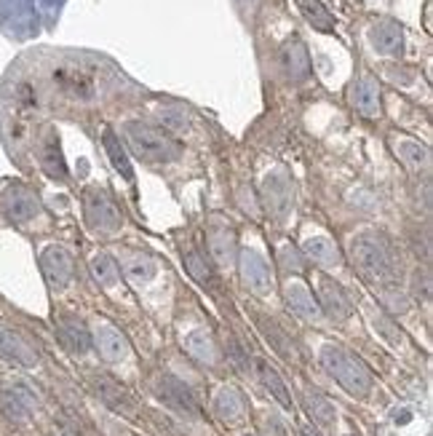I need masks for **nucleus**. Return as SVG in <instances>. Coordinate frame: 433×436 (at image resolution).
Segmentation results:
<instances>
[{
	"mask_svg": "<svg viewBox=\"0 0 433 436\" xmlns=\"http://www.w3.org/2000/svg\"><path fill=\"white\" fill-rule=\"evenodd\" d=\"M350 257H353V265L359 270L361 276L372 284H393L396 279V263H393V255L391 249L385 246L383 239L377 236H356L350 241Z\"/></svg>",
	"mask_w": 433,
	"mask_h": 436,
	"instance_id": "f257e3e1",
	"label": "nucleus"
},
{
	"mask_svg": "<svg viewBox=\"0 0 433 436\" xmlns=\"http://www.w3.org/2000/svg\"><path fill=\"white\" fill-rule=\"evenodd\" d=\"M126 139L132 145L134 156L147 161V164H168L174 158H180L182 145L166 132L150 123L132 121L126 126Z\"/></svg>",
	"mask_w": 433,
	"mask_h": 436,
	"instance_id": "f03ea898",
	"label": "nucleus"
},
{
	"mask_svg": "<svg viewBox=\"0 0 433 436\" xmlns=\"http://www.w3.org/2000/svg\"><path fill=\"white\" fill-rule=\"evenodd\" d=\"M321 362H324L326 372L335 377L340 386L348 391L350 396H366L372 388V375L364 367V362H359L353 353H348L340 345H324L321 351Z\"/></svg>",
	"mask_w": 433,
	"mask_h": 436,
	"instance_id": "7ed1b4c3",
	"label": "nucleus"
},
{
	"mask_svg": "<svg viewBox=\"0 0 433 436\" xmlns=\"http://www.w3.org/2000/svg\"><path fill=\"white\" fill-rule=\"evenodd\" d=\"M156 394L158 399L166 404L168 410H174L177 415H182V418H190V420H195L198 415H201V410H198V401H195V396H192V391L182 380H177L174 375H161L156 383Z\"/></svg>",
	"mask_w": 433,
	"mask_h": 436,
	"instance_id": "20e7f679",
	"label": "nucleus"
},
{
	"mask_svg": "<svg viewBox=\"0 0 433 436\" xmlns=\"http://www.w3.org/2000/svg\"><path fill=\"white\" fill-rule=\"evenodd\" d=\"M241 276L246 281V287L257 294H267L273 292V273L270 265L265 263V257L254 249H243L241 252Z\"/></svg>",
	"mask_w": 433,
	"mask_h": 436,
	"instance_id": "39448f33",
	"label": "nucleus"
},
{
	"mask_svg": "<svg viewBox=\"0 0 433 436\" xmlns=\"http://www.w3.org/2000/svg\"><path fill=\"white\" fill-rule=\"evenodd\" d=\"M86 217L91 222V228L102 233H115L120 228L118 206L112 204L105 193H99V190L88 193V198H86Z\"/></svg>",
	"mask_w": 433,
	"mask_h": 436,
	"instance_id": "423d86ee",
	"label": "nucleus"
},
{
	"mask_svg": "<svg viewBox=\"0 0 433 436\" xmlns=\"http://www.w3.org/2000/svg\"><path fill=\"white\" fill-rule=\"evenodd\" d=\"M54 84L59 86L62 91L70 99H78V102H91L96 97V86L94 78L78 67H59L54 70Z\"/></svg>",
	"mask_w": 433,
	"mask_h": 436,
	"instance_id": "0eeeda50",
	"label": "nucleus"
},
{
	"mask_svg": "<svg viewBox=\"0 0 433 436\" xmlns=\"http://www.w3.org/2000/svg\"><path fill=\"white\" fill-rule=\"evenodd\" d=\"M40 268L43 276L54 289H64L72 279V260L62 246H46V252L40 255Z\"/></svg>",
	"mask_w": 433,
	"mask_h": 436,
	"instance_id": "6e6552de",
	"label": "nucleus"
},
{
	"mask_svg": "<svg viewBox=\"0 0 433 436\" xmlns=\"http://www.w3.org/2000/svg\"><path fill=\"white\" fill-rule=\"evenodd\" d=\"M91 386H94L96 396L105 401L112 412H120V415H132L134 412V396L120 386L118 380H112L110 375H94Z\"/></svg>",
	"mask_w": 433,
	"mask_h": 436,
	"instance_id": "1a4fd4ad",
	"label": "nucleus"
},
{
	"mask_svg": "<svg viewBox=\"0 0 433 436\" xmlns=\"http://www.w3.org/2000/svg\"><path fill=\"white\" fill-rule=\"evenodd\" d=\"M318 297H321V308L332 321H345L353 314V303H350L348 292L342 289L337 281L332 279H321L318 284Z\"/></svg>",
	"mask_w": 433,
	"mask_h": 436,
	"instance_id": "9d476101",
	"label": "nucleus"
},
{
	"mask_svg": "<svg viewBox=\"0 0 433 436\" xmlns=\"http://www.w3.org/2000/svg\"><path fill=\"white\" fill-rule=\"evenodd\" d=\"M94 345L99 356L105 359V362H123L126 356H129V340L120 335L115 327H110V324H102V327L94 332Z\"/></svg>",
	"mask_w": 433,
	"mask_h": 436,
	"instance_id": "9b49d317",
	"label": "nucleus"
},
{
	"mask_svg": "<svg viewBox=\"0 0 433 436\" xmlns=\"http://www.w3.org/2000/svg\"><path fill=\"white\" fill-rule=\"evenodd\" d=\"M57 332H59L62 345H64L70 353H78V356H81V353H86L88 348H91V332H88L83 321L75 319V316H64V319H59Z\"/></svg>",
	"mask_w": 433,
	"mask_h": 436,
	"instance_id": "f8f14e48",
	"label": "nucleus"
},
{
	"mask_svg": "<svg viewBox=\"0 0 433 436\" xmlns=\"http://www.w3.org/2000/svg\"><path fill=\"white\" fill-rule=\"evenodd\" d=\"M0 359H8V362L22 364V367H33L37 362L35 351L16 332L6 327H0Z\"/></svg>",
	"mask_w": 433,
	"mask_h": 436,
	"instance_id": "ddd939ff",
	"label": "nucleus"
},
{
	"mask_svg": "<svg viewBox=\"0 0 433 436\" xmlns=\"http://www.w3.org/2000/svg\"><path fill=\"white\" fill-rule=\"evenodd\" d=\"M287 305L291 314H297L300 319L305 321H313V319H318L321 316V308L316 303V297H313V292L300 284V281H294V284H289L287 287Z\"/></svg>",
	"mask_w": 433,
	"mask_h": 436,
	"instance_id": "4468645a",
	"label": "nucleus"
},
{
	"mask_svg": "<svg viewBox=\"0 0 433 436\" xmlns=\"http://www.w3.org/2000/svg\"><path fill=\"white\" fill-rule=\"evenodd\" d=\"M369 40H372V46L380 54H391V57H396L401 54L404 49V35H401V27L396 22H377L372 27V33H369Z\"/></svg>",
	"mask_w": 433,
	"mask_h": 436,
	"instance_id": "2eb2a0df",
	"label": "nucleus"
},
{
	"mask_svg": "<svg viewBox=\"0 0 433 436\" xmlns=\"http://www.w3.org/2000/svg\"><path fill=\"white\" fill-rule=\"evenodd\" d=\"M281 64H284V73H287L289 81H302L311 73V57H308V51H305L300 40H291V43L284 46Z\"/></svg>",
	"mask_w": 433,
	"mask_h": 436,
	"instance_id": "dca6fc26",
	"label": "nucleus"
},
{
	"mask_svg": "<svg viewBox=\"0 0 433 436\" xmlns=\"http://www.w3.org/2000/svg\"><path fill=\"white\" fill-rule=\"evenodd\" d=\"M350 102L364 115H369V118L377 115L380 113V88H377V81L374 78H361L359 84L350 88Z\"/></svg>",
	"mask_w": 433,
	"mask_h": 436,
	"instance_id": "f3484780",
	"label": "nucleus"
},
{
	"mask_svg": "<svg viewBox=\"0 0 433 436\" xmlns=\"http://www.w3.org/2000/svg\"><path fill=\"white\" fill-rule=\"evenodd\" d=\"M33 396H30V391H24V388H8V391H0V410L6 412L8 418L13 420H24V418H30V412H33Z\"/></svg>",
	"mask_w": 433,
	"mask_h": 436,
	"instance_id": "a211bd4d",
	"label": "nucleus"
},
{
	"mask_svg": "<svg viewBox=\"0 0 433 436\" xmlns=\"http://www.w3.org/2000/svg\"><path fill=\"white\" fill-rule=\"evenodd\" d=\"M393 150H396V156L401 158V164H407L409 169H415V171L425 169V166L431 164V153H428V147H422L420 142L407 139V137L393 139Z\"/></svg>",
	"mask_w": 433,
	"mask_h": 436,
	"instance_id": "6ab92c4d",
	"label": "nucleus"
},
{
	"mask_svg": "<svg viewBox=\"0 0 433 436\" xmlns=\"http://www.w3.org/2000/svg\"><path fill=\"white\" fill-rule=\"evenodd\" d=\"M305 410L308 415L313 418V423L321 425V428H332L335 425V404L326 399L324 394H318V391H305Z\"/></svg>",
	"mask_w": 433,
	"mask_h": 436,
	"instance_id": "aec40b11",
	"label": "nucleus"
},
{
	"mask_svg": "<svg viewBox=\"0 0 433 436\" xmlns=\"http://www.w3.org/2000/svg\"><path fill=\"white\" fill-rule=\"evenodd\" d=\"M265 204L273 217H284L289 212V185L284 177H267L265 180Z\"/></svg>",
	"mask_w": 433,
	"mask_h": 436,
	"instance_id": "412c9836",
	"label": "nucleus"
},
{
	"mask_svg": "<svg viewBox=\"0 0 433 436\" xmlns=\"http://www.w3.org/2000/svg\"><path fill=\"white\" fill-rule=\"evenodd\" d=\"M214 410H216V415H219L222 420L236 423L238 418H243L246 401H243V396H241L236 388H222V391L216 394V399H214Z\"/></svg>",
	"mask_w": 433,
	"mask_h": 436,
	"instance_id": "4be33fe9",
	"label": "nucleus"
},
{
	"mask_svg": "<svg viewBox=\"0 0 433 436\" xmlns=\"http://www.w3.org/2000/svg\"><path fill=\"white\" fill-rule=\"evenodd\" d=\"M120 268H123V273L132 281H150L158 270L156 263H153V257L142 255V252H129V255H123L120 257Z\"/></svg>",
	"mask_w": 433,
	"mask_h": 436,
	"instance_id": "5701e85b",
	"label": "nucleus"
},
{
	"mask_svg": "<svg viewBox=\"0 0 433 436\" xmlns=\"http://www.w3.org/2000/svg\"><path fill=\"white\" fill-rule=\"evenodd\" d=\"M260 329H262L265 340H267V343H270V345H273V348H276L284 359H289V362H291V359H297V348H294L291 338H289L284 329L278 327L273 319H260Z\"/></svg>",
	"mask_w": 433,
	"mask_h": 436,
	"instance_id": "b1692460",
	"label": "nucleus"
},
{
	"mask_svg": "<svg viewBox=\"0 0 433 436\" xmlns=\"http://www.w3.org/2000/svg\"><path fill=\"white\" fill-rule=\"evenodd\" d=\"M185 351L201 364L216 362V351H214V343H212V335L204 332V329H195V332H190V335L185 338Z\"/></svg>",
	"mask_w": 433,
	"mask_h": 436,
	"instance_id": "393cba45",
	"label": "nucleus"
},
{
	"mask_svg": "<svg viewBox=\"0 0 433 436\" xmlns=\"http://www.w3.org/2000/svg\"><path fill=\"white\" fill-rule=\"evenodd\" d=\"M257 375L262 380V386L270 391V396L284 407V410H291V396H289V388L284 386V380L278 377V372L265 362H257Z\"/></svg>",
	"mask_w": 433,
	"mask_h": 436,
	"instance_id": "a878e982",
	"label": "nucleus"
},
{
	"mask_svg": "<svg viewBox=\"0 0 433 436\" xmlns=\"http://www.w3.org/2000/svg\"><path fill=\"white\" fill-rule=\"evenodd\" d=\"M302 255L311 257L316 265H324V268L340 265V252H337L335 243L329 241V239H311V241H305Z\"/></svg>",
	"mask_w": 433,
	"mask_h": 436,
	"instance_id": "bb28decb",
	"label": "nucleus"
},
{
	"mask_svg": "<svg viewBox=\"0 0 433 436\" xmlns=\"http://www.w3.org/2000/svg\"><path fill=\"white\" fill-rule=\"evenodd\" d=\"M185 268H187V273H190L201 287H206V289H214L216 287L214 270H212V265L206 263V257L201 255L198 249H190V252L185 255Z\"/></svg>",
	"mask_w": 433,
	"mask_h": 436,
	"instance_id": "cd10ccee",
	"label": "nucleus"
},
{
	"mask_svg": "<svg viewBox=\"0 0 433 436\" xmlns=\"http://www.w3.org/2000/svg\"><path fill=\"white\" fill-rule=\"evenodd\" d=\"M209 246H212V255H214L222 265L230 263V257H233V233H230V228H225V225L212 228V231H209Z\"/></svg>",
	"mask_w": 433,
	"mask_h": 436,
	"instance_id": "c85d7f7f",
	"label": "nucleus"
},
{
	"mask_svg": "<svg viewBox=\"0 0 433 436\" xmlns=\"http://www.w3.org/2000/svg\"><path fill=\"white\" fill-rule=\"evenodd\" d=\"M105 150H108L112 166H115V169H118L126 180H134V171H132V164H129V156H126V150H123V145H120V139L112 132H105Z\"/></svg>",
	"mask_w": 433,
	"mask_h": 436,
	"instance_id": "c756f323",
	"label": "nucleus"
},
{
	"mask_svg": "<svg viewBox=\"0 0 433 436\" xmlns=\"http://www.w3.org/2000/svg\"><path fill=\"white\" fill-rule=\"evenodd\" d=\"M43 169L57 177V180H64L67 177V169H64V161H62V150L54 139V134H48L46 145H43Z\"/></svg>",
	"mask_w": 433,
	"mask_h": 436,
	"instance_id": "7c9ffc66",
	"label": "nucleus"
},
{
	"mask_svg": "<svg viewBox=\"0 0 433 436\" xmlns=\"http://www.w3.org/2000/svg\"><path fill=\"white\" fill-rule=\"evenodd\" d=\"M6 212L11 219H30L37 212V204L33 195H27L24 190H16V193L6 201Z\"/></svg>",
	"mask_w": 433,
	"mask_h": 436,
	"instance_id": "2f4dec72",
	"label": "nucleus"
},
{
	"mask_svg": "<svg viewBox=\"0 0 433 436\" xmlns=\"http://www.w3.org/2000/svg\"><path fill=\"white\" fill-rule=\"evenodd\" d=\"M91 273H94V279L99 281L102 287H112L120 276L118 265H115V260L110 255H96L94 260H91Z\"/></svg>",
	"mask_w": 433,
	"mask_h": 436,
	"instance_id": "473e14b6",
	"label": "nucleus"
},
{
	"mask_svg": "<svg viewBox=\"0 0 433 436\" xmlns=\"http://www.w3.org/2000/svg\"><path fill=\"white\" fill-rule=\"evenodd\" d=\"M302 11L308 16V22H311L316 30H324L329 33L332 27H335V19H332V13L326 11L324 6L318 3V0H302Z\"/></svg>",
	"mask_w": 433,
	"mask_h": 436,
	"instance_id": "72a5a7b5",
	"label": "nucleus"
},
{
	"mask_svg": "<svg viewBox=\"0 0 433 436\" xmlns=\"http://www.w3.org/2000/svg\"><path fill=\"white\" fill-rule=\"evenodd\" d=\"M278 263L284 270H291V273H300L302 268H305V255H302L300 249H291V246H281L278 249Z\"/></svg>",
	"mask_w": 433,
	"mask_h": 436,
	"instance_id": "f704fd0d",
	"label": "nucleus"
},
{
	"mask_svg": "<svg viewBox=\"0 0 433 436\" xmlns=\"http://www.w3.org/2000/svg\"><path fill=\"white\" fill-rule=\"evenodd\" d=\"M225 353H228L230 364H233V367H236L238 372H249V369H252V362H249V356H246V351L241 348L238 340L230 338L228 343H225Z\"/></svg>",
	"mask_w": 433,
	"mask_h": 436,
	"instance_id": "c9c22d12",
	"label": "nucleus"
},
{
	"mask_svg": "<svg viewBox=\"0 0 433 436\" xmlns=\"http://www.w3.org/2000/svg\"><path fill=\"white\" fill-rule=\"evenodd\" d=\"M161 121H163V126H168V129H174V132H182V129H187V113L182 108H163L161 110Z\"/></svg>",
	"mask_w": 433,
	"mask_h": 436,
	"instance_id": "e433bc0d",
	"label": "nucleus"
},
{
	"mask_svg": "<svg viewBox=\"0 0 433 436\" xmlns=\"http://www.w3.org/2000/svg\"><path fill=\"white\" fill-rule=\"evenodd\" d=\"M374 327L383 332V338L388 340L391 345H398V343H401V332H398V329L393 327L391 321H385V319H377V321H374Z\"/></svg>",
	"mask_w": 433,
	"mask_h": 436,
	"instance_id": "4c0bfd02",
	"label": "nucleus"
},
{
	"mask_svg": "<svg viewBox=\"0 0 433 436\" xmlns=\"http://www.w3.org/2000/svg\"><path fill=\"white\" fill-rule=\"evenodd\" d=\"M300 436H318V434H316V428H313V425H305V423H302V425H300Z\"/></svg>",
	"mask_w": 433,
	"mask_h": 436,
	"instance_id": "58836bf2",
	"label": "nucleus"
},
{
	"mask_svg": "<svg viewBox=\"0 0 433 436\" xmlns=\"http://www.w3.org/2000/svg\"><path fill=\"white\" fill-rule=\"evenodd\" d=\"M396 423H409V412H401V415H396Z\"/></svg>",
	"mask_w": 433,
	"mask_h": 436,
	"instance_id": "ea45409f",
	"label": "nucleus"
},
{
	"mask_svg": "<svg viewBox=\"0 0 433 436\" xmlns=\"http://www.w3.org/2000/svg\"><path fill=\"white\" fill-rule=\"evenodd\" d=\"M246 436H254V434H246Z\"/></svg>",
	"mask_w": 433,
	"mask_h": 436,
	"instance_id": "a19ab883",
	"label": "nucleus"
}]
</instances>
